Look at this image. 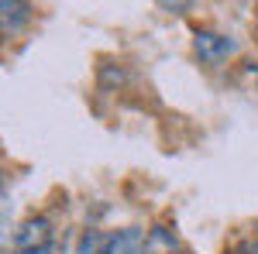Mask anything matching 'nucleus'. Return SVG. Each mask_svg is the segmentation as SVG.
Instances as JSON below:
<instances>
[{
  "mask_svg": "<svg viewBox=\"0 0 258 254\" xmlns=\"http://www.w3.org/2000/svg\"><path fill=\"white\" fill-rule=\"evenodd\" d=\"M193 52H197L200 62H207V65H217L224 62L231 52H234V41L227 38V35H214V31H197L193 35Z\"/></svg>",
  "mask_w": 258,
  "mask_h": 254,
  "instance_id": "nucleus-1",
  "label": "nucleus"
},
{
  "mask_svg": "<svg viewBox=\"0 0 258 254\" xmlns=\"http://www.w3.org/2000/svg\"><path fill=\"white\" fill-rule=\"evenodd\" d=\"M48 237H52V227H48V220L45 216H31V220H24L14 237H11V247L14 251H35V247H48Z\"/></svg>",
  "mask_w": 258,
  "mask_h": 254,
  "instance_id": "nucleus-2",
  "label": "nucleus"
},
{
  "mask_svg": "<svg viewBox=\"0 0 258 254\" xmlns=\"http://www.w3.org/2000/svg\"><path fill=\"white\" fill-rule=\"evenodd\" d=\"M141 247H145V234L138 227H124V230L107 237L103 254H141Z\"/></svg>",
  "mask_w": 258,
  "mask_h": 254,
  "instance_id": "nucleus-3",
  "label": "nucleus"
},
{
  "mask_svg": "<svg viewBox=\"0 0 258 254\" xmlns=\"http://www.w3.org/2000/svg\"><path fill=\"white\" fill-rule=\"evenodd\" d=\"M28 14H31L28 0H0V35L18 31L21 24L28 21Z\"/></svg>",
  "mask_w": 258,
  "mask_h": 254,
  "instance_id": "nucleus-4",
  "label": "nucleus"
},
{
  "mask_svg": "<svg viewBox=\"0 0 258 254\" xmlns=\"http://www.w3.org/2000/svg\"><path fill=\"white\" fill-rule=\"evenodd\" d=\"M103 244H107V237L97 234V230H86L80 237V244H76V251L73 254H103Z\"/></svg>",
  "mask_w": 258,
  "mask_h": 254,
  "instance_id": "nucleus-5",
  "label": "nucleus"
},
{
  "mask_svg": "<svg viewBox=\"0 0 258 254\" xmlns=\"http://www.w3.org/2000/svg\"><path fill=\"white\" fill-rule=\"evenodd\" d=\"M159 4L169 11V14H186V11L193 7V0H159Z\"/></svg>",
  "mask_w": 258,
  "mask_h": 254,
  "instance_id": "nucleus-6",
  "label": "nucleus"
},
{
  "mask_svg": "<svg viewBox=\"0 0 258 254\" xmlns=\"http://www.w3.org/2000/svg\"><path fill=\"white\" fill-rule=\"evenodd\" d=\"M7 213H11V203H7V196L0 193V227H4V220H7Z\"/></svg>",
  "mask_w": 258,
  "mask_h": 254,
  "instance_id": "nucleus-7",
  "label": "nucleus"
},
{
  "mask_svg": "<svg viewBox=\"0 0 258 254\" xmlns=\"http://www.w3.org/2000/svg\"><path fill=\"white\" fill-rule=\"evenodd\" d=\"M11 254H48V247H35V251H11Z\"/></svg>",
  "mask_w": 258,
  "mask_h": 254,
  "instance_id": "nucleus-8",
  "label": "nucleus"
},
{
  "mask_svg": "<svg viewBox=\"0 0 258 254\" xmlns=\"http://www.w3.org/2000/svg\"><path fill=\"white\" fill-rule=\"evenodd\" d=\"M244 254H258V240H255V244H248V247H244Z\"/></svg>",
  "mask_w": 258,
  "mask_h": 254,
  "instance_id": "nucleus-9",
  "label": "nucleus"
}]
</instances>
